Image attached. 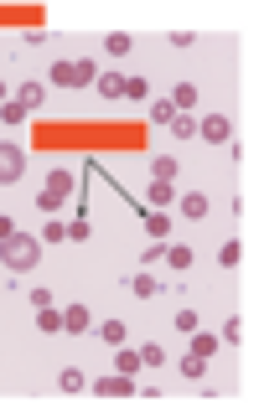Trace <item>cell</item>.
<instances>
[{
	"instance_id": "8992f818",
	"label": "cell",
	"mask_w": 259,
	"mask_h": 413,
	"mask_svg": "<svg viewBox=\"0 0 259 413\" xmlns=\"http://www.w3.org/2000/svg\"><path fill=\"white\" fill-rule=\"evenodd\" d=\"M146 202H150V212H166V207H176V181H150Z\"/></svg>"
},
{
	"instance_id": "83f0119b",
	"label": "cell",
	"mask_w": 259,
	"mask_h": 413,
	"mask_svg": "<svg viewBox=\"0 0 259 413\" xmlns=\"http://www.w3.org/2000/svg\"><path fill=\"white\" fill-rule=\"evenodd\" d=\"M161 362H166V346H155V341L140 346V367H161Z\"/></svg>"
},
{
	"instance_id": "ffe728a7",
	"label": "cell",
	"mask_w": 259,
	"mask_h": 413,
	"mask_svg": "<svg viewBox=\"0 0 259 413\" xmlns=\"http://www.w3.org/2000/svg\"><path fill=\"white\" fill-rule=\"evenodd\" d=\"M213 352H218V336H207V331H192V356H202V362H207Z\"/></svg>"
},
{
	"instance_id": "7a4b0ae2",
	"label": "cell",
	"mask_w": 259,
	"mask_h": 413,
	"mask_svg": "<svg viewBox=\"0 0 259 413\" xmlns=\"http://www.w3.org/2000/svg\"><path fill=\"white\" fill-rule=\"evenodd\" d=\"M21 171H26V150L6 140V145H0V186H16Z\"/></svg>"
},
{
	"instance_id": "5bb4252c",
	"label": "cell",
	"mask_w": 259,
	"mask_h": 413,
	"mask_svg": "<svg viewBox=\"0 0 259 413\" xmlns=\"http://www.w3.org/2000/svg\"><path fill=\"white\" fill-rule=\"evenodd\" d=\"M176 207L187 212L192 222H197V217H207V196H202V191H187V196H176Z\"/></svg>"
},
{
	"instance_id": "8fae6325",
	"label": "cell",
	"mask_w": 259,
	"mask_h": 413,
	"mask_svg": "<svg viewBox=\"0 0 259 413\" xmlns=\"http://www.w3.org/2000/svg\"><path fill=\"white\" fill-rule=\"evenodd\" d=\"M94 88L104 93V99H125V73H99Z\"/></svg>"
},
{
	"instance_id": "7402d4cb",
	"label": "cell",
	"mask_w": 259,
	"mask_h": 413,
	"mask_svg": "<svg viewBox=\"0 0 259 413\" xmlns=\"http://www.w3.org/2000/svg\"><path fill=\"white\" fill-rule=\"evenodd\" d=\"M172 103H176V114H192V103H197V88H192V83H181V88L172 93Z\"/></svg>"
},
{
	"instance_id": "3957f363",
	"label": "cell",
	"mask_w": 259,
	"mask_h": 413,
	"mask_svg": "<svg viewBox=\"0 0 259 413\" xmlns=\"http://www.w3.org/2000/svg\"><path fill=\"white\" fill-rule=\"evenodd\" d=\"M197 140H207V145H228V140H233V119H228V114H207V119H197Z\"/></svg>"
},
{
	"instance_id": "7c38bea8",
	"label": "cell",
	"mask_w": 259,
	"mask_h": 413,
	"mask_svg": "<svg viewBox=\"0 0 259 413\" xmlns=\"http://www.w3.org/2000/svg\"><path fill=\"white\" fill-rule=\"evenodd\" d=\"M114 372H125V377L140 372V352H135V346H114Z\"/></svg>"
},
{
	"instance_id": "30bf717a",
	"label": "cell",
	"mask_w": 259,
	"mask_h": 413,
	"mask_svg": "<svg viewBox=\"0 0 259 413\" xmlns=\"http://www.w3.org/2000/svg\"><path fill=\"white\" fill-rule=\"evenodd\" d=\"M146 233H150V243H166L172 238V217L166 212H146Z\"/></svg>"
},
{
	"instance_id": "74e56055",
	"label": "cell",
	"mask_w": 259,
	"mask_h": 413,
	"mask_svg": "<svg viewBox=\"0 0 259 413\" xmlns=\"http://www.w3.org/2000/svg\"><path fill=\"white\" fill-rule=\"evenodd\" d=\"M0 103H6V83H0Z\"/></svg>"
},
{
	"instance_id": "ac0fdd59",
	"label": "cell",
	"mask_w": 259,
	"mask_h": 413,
	"mask_svg": "<svg viewBox=\"0 0 259 413\" xmlns=\"http://www.w3.org/2000/svg\"><path fill=\"white\" fill-rule=\"evenodd\" d=\"M16 99L26 103V114H31V109H42V99H47V88H42V83H21V93H16Z\"/></svg>"
},
{
	"instance_id": "ba28073f",
	"label": "cell",
	"mask_w": 259,
	"mask_h": 413,
	"mask_svg": "<svg viewBox=\"0 0 259 413\" xmlns=\"http://www.w3.org/2000/svg\"><path fill=\"white\" fill-rule=\"evenodd\" d=\"M130 295H135V300H155V295H161V284H155V274H150V269H140L135 279H130Z\"/></svg>"
},
{
	"instance_id": "4fadbf2b",
	"label": "cell",
	"mask_w": 259,
	"mask_h": 413,
	"mask_svg": "<svg viewBox=\"0 0 259 413\" xmlns=\"http://www.w3.org/2000/svg\"><path fill=\"white\" fill-rule=\"evenodd\" d=\"M52 83H57V88H78V62H52Z\"/></svg>"
},
{
	"instance_id": "d6986e66",
	"label": "cell",
	"mask_w": 259,
	"mask_h": 413,
	"mask_svg": "<svg viewBox=\"0 0 259 413\" xmlns=\"http://www.w3.org/2000/svg\"><path fill=\"white\" fill-rule=\"evenodd\" d=\"M218 263H223V269H239V263H244V243H239V238L218 248Z\"/></svg>"
},
{
	"instance_id": "2e32d148",
	"label": "cell",
	"mask_w": 259,
	"mask_h": 413,
	"mask_svg": "<svg viewBox=\"0 0 259 413\" xmlns=\"http://www.w3.org/2000/svg\"><path fill=\"white\" fill-rule=\"evenodd\" d=\"M36 326H42L47 336H62V310H57V305H47V310H36Z\"/></svg>"
},
{
	"instance_id": "f1b7e54d",
	"label": "cell",
	"mask_w": 259,
	"mask_h": 413,
	"mask_svg": "<svg viewBox=\"0 0 259 413\" xmlns=\"http://www.w3.org/2000/svg\"><path fill=\"white\" fill-rule=\"evenodd\" d=\"M62 393H83V372H78V367H62Z\"/></svg>"
},
{
	"instance_id": "277c9868",
	"label": "cell",
	"mask_w": 259,
	"mask_h": 413,
	"mask_svg": "<svg viewBox=\"0 0 259 413\" xmlns=\"http://www.w3.org/2000/svg\"><path fill=\"white\" fill-rule=\"evenodd\" d=\"M94 393H99V398H135L140 388H135V377L114 372V377H99V382H94Z\"/></svg>"
},
{
	"instance_id": "d590c367",
	"label": "cell",
	"mask_w": 259,
	"mask_h": 413,
	"mask_svg": "<svg viewBox=\"0 0 259 413\" xmlns=\"http://www.w3.org/2000/svg\"><path fill=\"white\" fill-rule=\"evenodd\" d=\"M161 253H166V243H150L146 253H140V263H146V269H150V263H161Z\"/></svg>"
},
{
	"instance_id": "1f68e13d",
	"label": "cell",
	"mask_w": 259,
	"mask_h": 413,
	"mask_svg": "<svg viewBox=\"0 0 259 413\" xmlns=\"http://www.w3.org/2000/svg\"><path fill=\"white\" fill-rule=\"evenodd\" d=\"M146 93H150L146 78H125V99H146Z\"/></svg>"
},
{
	"instance_id": "cb8c5ba5",
	"label": "cell",
	"mask_w": 259,
	"mask_h": 413,
	"mask_svg": "<svg viewBox=\"0 0 259 413\" xmlns=\"http://www.w3.org/2000/svg\"><path fill=\"white\" fill-rule=\"evenodd\" d=\"M150 119H155V124H172V119H176V103H172V99H155V103H150Z\"/></svg>"
},
{
	"instance_id": "484cf974",
	"label": "cell",
	"mask_w": 259,
	"mask_h": 413,
	"mask_svg": "<svg viewBox=\"0 0 259 413\" xmlns=\"http://www.w3.org/2000/svg\"><path fill=\"white\" fill-rule=\"evenodd\" d=\"M36 212H42V217H57V212H62V196H52V191H36Z\"/></svg>"
},
{
	"instance_id": "d4e9b609",
	"label": "cell",
	"mask_w": 259,
	"mask_h": 413,
	"mask_svg": "<svg viewBox=\"0 0 259 413\" xmlns=\"http://www.w3.org/2000/svg\"><path fill=\"white\" fill-rule=\"evenodd\" d=\"M176 367H181V377H192V382H197V377H202V372H207V362H202V356H192V352H187V356H181V362H176Z\"/></svg>"
},
{
	"instance_id": "4316f807",
	"label": "cell",
	"mask_w": 259,
	"mask_h": 413,
	"mask_svg": "<svg viewBox=\"0 0 259 413\" xmlns=\"http://www.w3.org/2000/svg\"><path fill=\"white\" fill-rule=\"evenodd\" d=\"M99 336L109 341V346H125V321H104V326H99Z\"/></svg>"
},
{
	"instance_id": "5b68a950",
	"label": "cell",
	"mask_w": 259,
	"mask_h": 413,
	"mask_svg": "<svg viewBox=\"0 0 259 413\" xmlns=\"http://www.w3.org/2000/svg\"><path fill=\"white\" fill-rule=\"evenodd\" d=\"M83 331H94L88 305H68V310H62V336H83Z\"/></svg>"
},
{
	"instance_id": "9c48e42d",
	"label": "cell",
	"mask_w": 259,
	"mask_h": 413,
	"mask_svg": "<svg viewBox=\"0 0 259 413\" xmlns=\"http://www.w3.org/2000/svg\"><path fill=\"white\" fill-rule=\"evenodd\" d=\"M161 259H166V269H176V274H187V269H192V248H187V243H166Z\"/></svg>"
},
{
	"instance_id": "603a6c76",
	"label": "cell",
	"mask_w": 259,
	"mask_h": 413,
	"mask_svg": "<svg viewBox=\"0 0 259 413\" xmlns=\"http://www.w3.org/2000/svg\"><path fill=\"white\" fill-rule=\"evenodd\" d=\"M0 119H6V124H26V103L21 99H6V103H0Z\"/></svg>"
},
{
	"instance_id": "44dd1931",
	"label": "cell",
	"mask_w": 259,
	"mask_h": 413,
	"mask_svg": "<svg viewBox=\"0 0 259 413\" xmlns=\"http://www.w3.org/2000/svg\"><path fill=\"white\" fill-rule=\"evenodd\" d=\"M130 47H135V42H130L125 31H109V36H104V52H109V57H125Z\"/></svg>"
},
{
	"instance_id": "9a60e30c",
	"label": "cell",
	"mask_w": 259,
	"mask_h": 413,
	"mask_svg": "<svg viewBox=\"0 0 259 413\" xmlns=\"http://www.w3.org/2000/svg\"><path fill=\"white\" fill-rule=\"evenodd\" d=\"M166 129H172L176 140H197V114H176V119H172Z\"/></svg>"
},
{
	"instance_id": "e0dca14e",
	"label": "cell",
	"mask_w": 259,
	"mask_h": 413,
	"mask_svg": "<svg viewBox=\"0 0 259 413\" xmlns=\"http://www.w3.org/2000/svg\"><path fill=\"white\" fill-rule=\"evenodd\" d=\"M176 171H181V161H172V155H155V161H150L155 181H176Z\"/></svg>"
},
{
	"instance_id": "e575fe53",
	"label": "cell",
	"mask_w": 259,
	"mask_h": 413,
	"mask_svg": "<svg viewBox=\"0 0 259 413\" xmlns=\"http://www.w3.org/2000/svg\"><path fill=\"white\" fill-rule=\"evenodd\" d=\"M176 331H187V336H192V331H197V315H192V310H176V321H172Z\"/></svg>"
},
{
	"instance_id": "52a82bcc",
	"label": "cell",
	"mask_w": 259,
	"mask_h": 413,
	"mask_svg": "<svg viewBox=\"0 0 259 413\" xmlns=\"http://www.w3.org/2000/svg\"><path fill=\"white\" fill-rule=\"evenodd\" d=\"M73 171H62V166H52L47 171V186H42V191H52V196H62V202H68V196H73Z\"/></svg>"
},
{
	"instance_id": "836d02e7",
	"label": "cell",
	"mask_w": 259,
	"mask_h": 413,
	"mask_svg": "<svg viewBox=\"0 0 259 413\" xmlns=\"http://www.w3.org/2000/svg\"><path fill=\"white\" fill-rule=\"evenodd\" d=\"M218 341H244V321H239V315H228V326H223Z\"/></svg>"
},
{
	"instance_id": "4dcf8cb0",
	"label": "cell",
	"mask_w": 259,
	"mask_h": 413,
	"mask_svg": "<svg viewBox=\"0 0 259 413\" xmlns=\"http://www.w3.org/2000/svg\"><path fill=\"white\" fill-rule=\"evenodd\" d=\"M94 78H99V62H94V57H78V88L94 83Z\"/></svg>"
},
{
	"instance_id": "6da1fadb",
	"label": "cell",
	"mask_w": 259,
	"mask_h": 413,
	"mask_svg": "<svg viewBox=\"0 0 259 413\" xmlns=\"http://www.w3.org/2000/svg\"><path fill=\"white\" fill-rule=\"evenodd\" d=\"M36 259H42V243H36L31 233H10L6 243H0V263H6L10 274H31Z\"/></svg>"
},
{
	"instance_id": "8d00e7d4",
	"label": "cell",
	"mask_w": 259,
	"mask_h": 413,
	"mask_svg": "<svg viewBox=\"0 0 259 413\" xmlns=\"http://www.w3.org/2000/svg\"><path fill=\"white\" fill-rule=\"evenodd\" d=\"M10 233H16V222H10V217H6V212H0V243H6V238H10Z\"/></svg>"
},
{
	"instance_id": "f546056e",
	"label": "cell",
	"mask_w": 259,
	"mask_h": 413,
	"mask_svg": "<svg viewBox=\"0 0 259 413\" xmlns=\"http://www.w3.org/2000/svg\"><path fill=\"white\" fill-rule=\"evenodd\" d=\"M88 238H94V228H88V217L68 222V243H88Z\"/></svg>"
},
{
	"instance_id": "d6a6232c",
	"label": "cell",
	"mask_w": 259,
	"mask_h": 413,
	"mask_svg": "<svg viewBox=\"0 0 259 413\" xmlns=\"http://www.w3.org/2000/svg\"><path fill=\"white\" fill-rule=\"evenodd\" d=\"M42 238H47V243H62V238H68V228H62L57 217H47V228H42Z\"/></svg>"
}]
</instances>
